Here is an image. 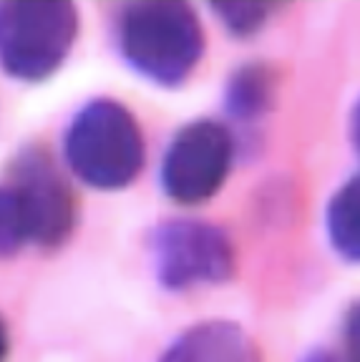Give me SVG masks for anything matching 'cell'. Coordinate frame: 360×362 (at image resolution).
Masks as SVG:
<instances>
[{
    "instance_id": "3957f363",
    "label": "cell",
    "mask_w": 360,
    "mask_h": 362,
    "mask_svg": "<svg viewBox=\"0 0 360 362\" xmlns=\"http://www.w3.org/2000/svg\"><path fill=\"white\" fill-rule=\"evenodd\" d=\"M76 33L71 3H0V66L21 81L48 78L66 61Z\"/></svg>"
},
{
    "instance_id": "9a60e30c",
    "label": "cell",
    "mask_w": 360,
    "mask_h": 362,
    "mask_svg": "<svg viewBox=\"0 0 360 362\" xmlns=\"http://www.w3.org/2000/svg\"><path fill=\"white\" fill-rule=\"evenodd\" d=\"M6 357H8V329L3 325V320H0V362H6Z\"/></svg>"
},
{
    "instance_id": "5bb4252c",
    "label": "cell",
    "mask_w": 360,
    "mask_h": 362,
    "mask_svg": "<svg viewBox=\"0 0 360 362\" xmlns=\"http://www.w3.org/2000/svg\"><path fill=\"white\" fill-rule=\"evenodd\" d=\"M300 362H343V357L332 355V352H327V350H313L305 357H300Z\"/></svg>"
},
{
    "instance_id": "7a4b0ae2",
    "label": "cell",
    "mask_w": 360,
    "mask_h": 362,
    "mask_svg": "<svg viewBox=\"0 0 360 362\" xmlns=\"http://www.w3.org/2000/svg\"><path fill=\"white\" fill-rule=\"evenodd\" d=\"M147 158L144 134L134 113L111 98H96L74 116L66 131V161L94 189H124Z\"/></svg>"
},
{
    "instance_id": "8992f818",
    "label": "cell",
    "mask_w": 360,
    "mask_h": 362,
    "mask_svg": "<svg viewBox=\"0 0 360 362\" xmlns=\"http://www.w3.org/2000/svg\"><path fill=\"white\" fill-rule=\"evenodd\" d=\"M11 189L23 206L30 242L56 247L71 234L76 216L74 194L45 153L26 151L18 158Z\"/></svg>"
},
{
    "instance_id": "52a82bcc",
    "label": "cell",
    "mask_w": 360,
    "mask_h": 362,
    "mask_svg": "<svg viewBox=\"0 0 360 362\" xmlns=\"http://www.w3.org/2000/svg\"><path fill=\"white\" fill-rule=\"evenodd\" d=\"M159 362H262V355L240 325L212 320L176 337Z\"/></svg>"
},
{
    "instance_id": "30bf717a",
    "label": "cell",
    "mask_w": 360,
    "mask_h": 362,
    "mask_svg": "<svg viewBox=\"0 0 360 362\" xmlns=\"http://www.w3.org/2000/svg\"><path fill=\"white\" fill-rule=\"evenodd\" d=\"M26 242H30V237L23 206L16 192L11 187H3L0 189V257L18 252Z\"/></svg>"
},
{
    "instance_id": "277c9868",
    "label": "cell",
    "mask_w": 360,
    "mask_h": 362,
    "mask_svg": "<svg viewBox=\"0 0 360 362\" xmlns=\"http://www.w3.org/2000/svg\"><path fill=\"white\" fill-rule=\"evenodd\" d=\"M154 274L169 292L222 284L235 272V249L220 226L199 219H171L154 229Z\"/></svg>"
},
{
    "instance_id": "7c38bea8",
    "label": "cell",
    "mask_w": 360,
    "mask_h": 362,
    "mask_svg": "<svg viewBox=\"0 0 360 362\" xmlns=\"http://www.w3.org/2000/svg\"><path fill=\"white\" fill-rule=\"evenodd\" d=\"M345 352H348L350 362H360V302H355L345 315Z\"/></svg>"
},
{
    "instance_id": "6da1fadb",
    "label": "cell",
    "mask_w": 360,
    "mask_h": 362,
    "mask_svg": "<svg viewBox=\"0 0 360 362\" xmlns=\"http://www.w3.org/2000/svg\"><path fill=\"white\" fill-rule=\"evenodd\" d=\"M124 61L162 88L181 86L204 53V30L194 8L176 0L131 3L116 21Z\"/></svg>"
},
{
    "instance_id": "4fadbf2b",
    "label": "cell",
    "mask_w": 360,
    "mask_h": 362,
    "mask_svg": "<svg viewBox=\"0 0 360 362\" xmlns=\"http://www.w3.org/2000/svg\"><path fill=\"white\" fill-rule=\"evenodd\" d=\"M350 136H353V146L360 158V98L353 106V113H350Z\"/></svg>"
},
{
    "instance_id": "5b68a950",
    "label": "cell",
    "mask_w": 360,
    "mask_h": 362,
    "mask_svg": "<svg viewBox=\"0 0 360 362\" xmlns=\"http://www.w3.org/2000/svg\"><path fill=\"white\" fill-rule=\"evenodd\" d=\"M235 161L232 131L220 121L199 119L176 131L162 158V189L176 204L194 206L220 192Z\"/></svg>"
},
{
    "instance_id": "ba28073f",
    "label": "cell",
    "mask_w": 360,
    "mask_h": 362,
    "mask_svg": "<svg viewBox=\"0 0 360 362\" xmlns=\"http://www.w3.org/2000/svg\"><path fill=\"white\" fill-rule=\"evenodd\" d=\"M275 101V76L267 66L249 63L232 74L225 90V108L235 121L252 124Z\"/></svg>"
},
{
    "instance_id": "9c48e42d",
    "label": "cell",
    "mask_w": 360,
    "mask_h": 362,
    "mask_svg": "<svg viewBox=\"0 0 360 362\" xmlns=\"http://www.w3.org/2000/svg\"><path fill=\"white\" fill-rule=\"evenodd\" d=\"M325 229L332 249L345 262L360 264V174L332 194L325 211Z\"/></svg>"
},
{
    "instance_id": "8fae6325",
    "label": "cell",
    "mask_w": 360,
    "mask_h": 362,
    "mask_svg": "<svg viewBox=\"0 0 360 362\" xmlns=\"http://www.w3.org/2000/svg\"><path fill=\"white\" fill-rule=\"evenodd\" d=\"M272 8V3H214L212 11L230 33L247 38L265 25Z\"/></svg>"
}]
</instances>
